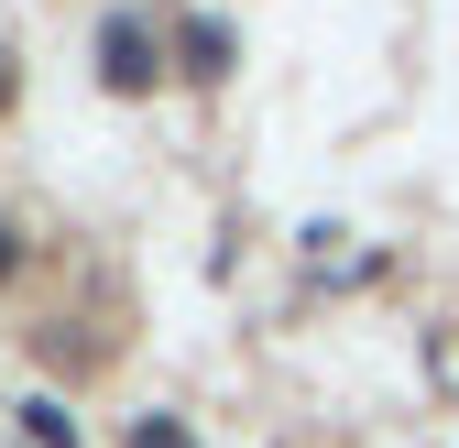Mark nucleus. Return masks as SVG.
<instances>
[{"instance_id":"f257e3e1","label":"nucleus","mask_w":459,"mask_h":448,"mask_svg":"<svg viewBox=\"0 0 459 448\" xmlns=\"http://www.w3.org/2000/svg\"><path fill=\"white\" fill-rule=\"evenodd\" d=\"M22 437H33V448H77V426L55 416V405H22Z\"/></svg>"},{"instance_id":"f03ea898","label":"nucleus","mask_w":459,"mask_h":448,"mask_svg":"<svg viewBox=\"0 0 459 448\" xmlns=\"http://www.w3.org/2000/svg\"><path fill=\"white\" fill-rule=\"evenodd\" d=\"M132 448H186V426H164V416H143V426H132Z\"/></svg>"},{"instance_id":"7ed1b4c3","label":"nucleus","mask_w":459,"mask_h":448,"mask_svg":"<svg viewBox=\"0 0 459 448\" xmlns=\"http://www.w3.org/2000/svg\"><path fill=\"white\" fill-rule=\"evenodd\" d=\"M0 273H12V230H0Z\"/></svg>"}]
</instances>
